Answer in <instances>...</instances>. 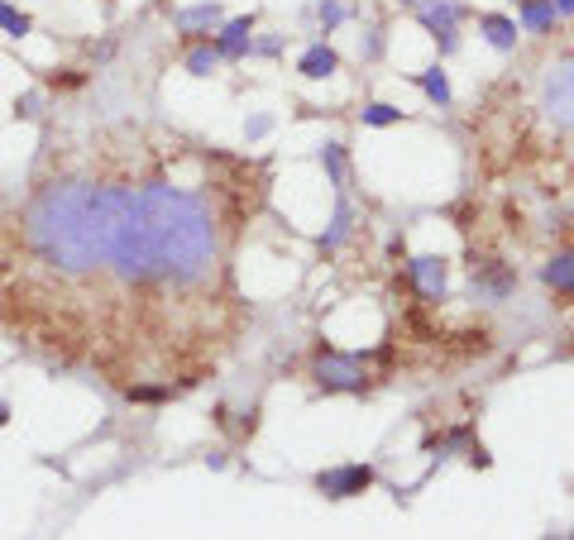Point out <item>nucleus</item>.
<instances>
[{
    "label": "nucleus",
    "instance_id": "nucleus-1",
    "mask_svg": "<svg viewBox=\"0 0 574 540\" xmlns=\"http://www.w3.org/2000/svg\"><path fill=\"white\" fill-rule=\"evenodd\" d=\"M268 163L115 125L39 144L0 196V325L115 392L206 383L249 325L235 254L268 206Z\"/></svg>",
    "mask_w": 574,
    "mask_h": 540
},
{
    "label": "nucleus",
    "instance_id": "nucleus-2",
    "mask_svg": "<svg viewBox=\"0 0 574 540\" xmlns=\"http://www.w3.org/2000/svg\"><path fill=\"white\" fill-rule=\"evenodd\" d=\"M508 58V72L474 96L464 144L488 182L565 201L574 196V20Z\"/></svg>",
    "mask_w": 574,
    "mask_h": 540
},
{
    "label": "nucleus",
    "instance_id": "nucleus-3",
    "mask_svg": "<svg viewBox=\"0 0 574 540\" xmlns=\"http://www.w3.org/2000/svg\"><path fill=\"white\" fill-rule=\"evenodd\" d=\"M311 378L321 392H369V359L364 354H340L335 345L311 349Z\"/></svg>",
    "mask_w": 574,
    "mask_h": 540
},
{
    "label": "nucleus",
    "instance_id": "nucleus-4",
    "mask_svg": "<svg viewBox=\"0 0 574 540\" xmlns=\"http://www.w3.org/2000/svg\"><path fill=\"white\" fill-rule=\"evenodd\" d=\"M398 287L412 297V302L441 311V302L450 297V263H445L441 254H412V259L402 263Z\"/></svg>",
    "mask_w": 574,
    "mask_h": 540
},
{
    "label": "nucleus",
    "instance_id": "nucleus-5",
    "mask_svg": "<svg viewBox=\"0 0 574 540\" xmlns=\"http://www.w3.org/2000/svg\"><path fill=\"white\" fill-rule=\"evenodd\" d=\"M412 15H417L421 29L436 39L441 53H455V48H460V24H464V15H469L460 0H421Z\"/></svg>",
    "mask_w": 574,
    "mask_h": 540
},
{
    "label": "nucleus",
    "instance_id": "nucleus-6",
    "mask_svg": "<svg viewBox=\"0 0 574 540\" xmlns=\"http://www.w3.org/2000/svg\"><path fill=\"white\" fill-rule=\"evenodd\" d=\"M374 483H378V474L369 469V464H340V469H326V474H316V488L331 497V502L364 493V488H374Z\"/></svg>",
    "mask_w": 574,
    "mask_h": 540
},
{
    "label": "nucleus",
    "instance_id": "nucleus-7",
    "mask_svg": "<svg viewBox=\"0 0 574 540\" xmlns=\"http://www.w3.org/2000/svg\"><path fill=\"white\" fill-rule=\"evenodd\" d=\"M541 287L551 292L555 302H574V249H555L551 259L541 263Z\"/></svg>",
    "mask_w": 574,
    "mask_h": 540
},
{
    "label": "nucleus",
    "instance_id": "nucleus-8",
    "mask_svg": "<svg viewBox=\"0 0 574 540\" xmlns=\"http://www.w3.org/2000/svg\"><path fill=\"white\" fill-rule=\"evenodd\" d=\"M254 15H240V20H225L221 34H216V48H221V58H230V63H240V58H249L254 53Z\"/></svg>",
    "mask_w": 574,
    "mask_h": 540
},
{
    "label": "nucleus",
    "instance_id": "nucleus-9",
    "mask_svg": "<svg viewBox=\"0 0 574 540\" xmlns=\"http://www.w3.org/2000/svg\"><path fill=\"white\" fill-rule=\"evenodd\" d=\"M517 24H522V34H531V39H546V34H555L560 15H555L551 0H517Z\"/></svg>",
    "mask_w": 574,
    "mask_h": 540
},
{
    "label": "nucleus",
    "instance_id": "nucleus-10",
    "mask_svg": "<svg viewBox=\"0 0 574 540\" xmlns=\"http://www.w3.org/2000/svg\"><path fill=\"white\" fill-rule=\"evenodd\" d=\"M479 34L488 39V48H498V53L508 58V53H517V34H522V24L512 20V15H493V10H488V15H479Z\"/></svg>",
    "mask_w": 574,
    "mask_h": 540
},
{
    "label": "nucleus",
    "instance_id": "nucleus-11",
    "mask_svg": "<svg viewBox=\"0 0 574 540\" xmlns=\"http://www.w3.org/2000/svg\"><path fill=\"white\" fill-rule=\"evenodd\" d=\"M297 72H302L307 82H326V77L340 72V53H335L331 44H311L307 53L297 58Z\"/></svg>",
    "mask_w": 574,
    "mask_h": 540
},
{
    "label": "nucleus",
    "instance_id": "nucleus-12",
    "mask_svg": "<svg viewBox=\"0 0 574 540\" xmlns=\"http://www.w3.org/2000/svg\"><path fill=\"white\" fill-rule=\"evenodd\" d=\"M225 20V10L216 0H206V5H192V10H177V29L192 39V34H211L216 24Z\"/></svg>",
    "mask_w": 574,
    "mask_h": 540
},
{
    "label": "nucleus",
    "instance_id": "nucleus-13",
    "mask_svg": "<svg viewBox=\"0 0 574 540\" xmlns=\"http://www.w3.org/2000/svg\"><path fill=\"white\" fill-rule=\"evenodd\" d=\"M350 230H354V211H350V201H345V192H340V196H335V220H331V230L316 239V244H321V254H335V249H340V239L350 235Z\"/></svg>",
    "mask_w": 574,
    "mask_h": 540
},
{
    "label": "nucleus",
    "instance_id": "nucleus-14",
    "mask_svg": "<svg viewBox=\"0 0 574 540\" xmlns=\"http://www.w3.org/2000/svg\"><path fill=\"white\" fill-rule=\"evenodd\" d=\"M412 82H417V87L426 91V101H431V106H450V77H445V67H441V63L426 67V72H417Z\"/></svg>",
    "mask_w": 574,
    "mask_h": 540
},
{
    "label": "nucleus",
    "instance_id": "nucleus-15",
    "mask_svg": "<svg viewBox=\"0 0 574 540\" xmlns=\"http://www.w3.org/2000/svg\"><path fill=\"white\" fill-rule=\"evenodd\" d=\"M182 67H187L192 77H211V72L221 67V48H216V44H197V48H187V53H182Z\"/></svg>",
    "mask_w": 574,
    "mask_h": 540
},
{
    "label": "nucleus",
    "instance_id": "nucleus-16",
    "mask_svg": "<svg viewBox=\"0 0 574 540\" xmlns=\"http://www.w3.org/2000/svg\"><path fill=\"white\" fill-rule=\"evenodd\" d=\"M321 168H326L335 192H345V144H326L321 149Z\"/></svg>",
    "mask_w": 574,
    "mask_h": 540
},
{
    "label": "nucleus",
    "instance_id": "nucleus-17",
    "mask_svg": "<svg viewBox=\"0 0 574 540\" xmlns=\"http://www.w3.org/2000/svg\"><path fill=\"white\" fill-rule=\"evenodd\" d=\"M0 29H5V34H10V39H24V34H29V29H34V20H29V15H24V10H15V5H10V0H0Z\"/></svg>",
    "mask_w": 574,
    "mask_h": 540
},
{
    "label": "nucleus",
    "instance_id": "nucleus-18",
    "mask_svg": "<svg viewBox=\"0 0 574 540\" xmlns=\"http://www.w3.org/2000/svg\"><path fill=\"white\" fill-rule=\"evenodd\" d=\"M398 120H407L398 106H388V101H374V106H364V125H374V130H383V125H398Z\"/></svg>",
    "mask_w": 574,
    "mask_h": 540
},
{
    "label": "nucleus",
    "instance_id": "nucleus-19",
    "mask_svg": "<svg viewBox=\"0 0 574 540\" xmlns=\"http://www.w3.org/2000/svg\"><path fill=\"white\" fill-rule=\"evenodd\" d=\"M345 0H321V10H316V20H321V34H331V29H340L345 24Z\"/></svg>",
    "mask_w": 574,
    "mask_h": 540
},
{
    "label": "nucleus",
    "instance_id": "nucleus-20",
    "mask_svg": "<svg viewBox=\"0 0 574 540\" xmlns=\"http://www.w3.org/2000/svg\"><path fill=\"white\" fill-rule=\"evenodd\" d=\"M268 130H273V115H254V120L244 125V134H249V139H264Z\"/></svg>",
    "mask_w": 574,
    "mask_h": 540
},
{
    "label": "nucleus",
    "instance_id": "nucleus-21",
    "mask_svg": "<svg viewBox=\"0 0 574 540\" xmlns=\"http://www.w3.org/2000/svg\"><path fill=\"white\" fill-rule=\"evenodd\" d=\"M39 106H44V101H39L34 91H29V96H20V101H15V110H20L24 120H34V115H39Z\"/></svg>",
    "mask_w": 574,
    "mask_h": 540
},
{
    "label": "nucleus",
    "instance_id": "nucleus-22",
    "mask_svg": "<svg viewBox=\"0 0 574 540\" xmlns=\"http://www.w3.org/2000/svg\"><path fill=\"white\" fill-rule=\"evenodd\" d=\"M378 53H383V34L369 29V39H364V58H378Z\"/></svg>",
    "mask_w": 574,
    "mask_h": 540
},
{
    "label": "nucleus",
    "instance_id": "nucleus-23",
    "mask_svg": "<svg viewBox=\"0 0 574 540\" xmlns=\"http://www.w3.org/2000/svg\"><path fill=\"white\" fill-rule=\"evenodd\" d=\"M555 5V15H560V20H574V0H551Z\"/></svg>",
    "mask_w": 574,
    "mask_h": 540
},
{
    "label": "nucleus",
    "instance_id": "nucleus-24",
    "mask_svg": "<svg viewBox=\"0 0 574 540\" xmlns=\"http://www.w3.org/2000/svg\"><path fill=\"white\" fill-rule=\"evenodd\" d=\"M5 421H10V407H5V402H0V426H5Z\"/></svg>",
    "mask_w": 574,
    "mask_h": 540
},
{
    "label": "nucleus",
    "instance_id": "nucleus-25",
    "mask_svg": "<svg viewBox=\"0 0 574 540\" xmlns=\"http://www.w3.org/2000/svg\"><path fill=\"white\" fill-rule=\"evenodd\" d=\"M398 5H407V10H417V5H421V0H398Z\"/></svg>",
    "mask_w": 574,
    "mask_h": 540
},
{
    "label": "nucleus",
    "instance_id": "nucleus-26",
    "mask_svg": "<svg viewBox=\"0 0 574 540\" xmlns=\"http://www.w3.org/2000/svg\"><path fill=\"white\" fill-rule=\"evenodd\" d=\"M570 306H574V302H570ZM570 325H574V311H570Z\"/></svg>",
    "mask_w": 574,
    "mask_h": 540
}]
</instances>
